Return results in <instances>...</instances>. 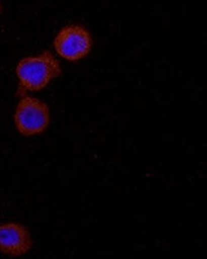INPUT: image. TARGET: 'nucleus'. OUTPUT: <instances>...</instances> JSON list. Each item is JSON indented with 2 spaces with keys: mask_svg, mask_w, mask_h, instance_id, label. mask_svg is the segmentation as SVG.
<instances>
[{
  "mask_svg": "<svg viewBox=\"0 0 207 259\" xmlns=\"http://www.w3.org/2000/svg\"><path fill=\"white\" fill-rule=\"evenodd\" d=\"M57 54L70 61L85 58L92 49V36L85 27L69 25L61 28L55 42Z\"/></svg>",
  "mask_w": 207,
  "mask_h": 259,
  "instance_id": "3",
  "label": "nucleus"
},
{
  "mask_svg": "<svg viewBox=\"0 0 207 259\" xmlns=\"http://www.w3.org/2000/svg\"><path fill=\"white\" fill-rule=\"evenodd\" d=\"M32 238L27 229L18 223L0 225V251L8 256H23L31 250Z\"/></svg>",
  "mask_w": 207,
  "mask_h": 259,
  "instance_id": "4",
  "label": "nucleus"
},
{
  "mask_svg": "<svg viewBox=\"0 0 207 259\" xmlns=\"http://www.w3.org/2000/svg\"><path fill=\"white\" fill-rule=\"evenodd\" d=\"M17 131L24 136L38 135L50 123V110L43 101L25 97L19 101L15 111Z\"/></svg>",
  "mask_w": 207,
  "mask_h": 259,
  "instance_id": "2",
  "label": "nucleus"
},
{
  "mask_svg": "<svg viewBox=\"0 0 207 259\" xmlns=\"http://www.w3.org/2000/svg\"><path fill=\"white\" fill-rule=\"evenodd\" d=\"M16 75L21 89L25 91H41L61 75V66L49 51L35 57H26L18 62Z\"/></svg>",
  "mask_w": 207,
  "mask_h": 259,
  "instance_id": "1",
  "label": "nucleus"
}]
</instances>
